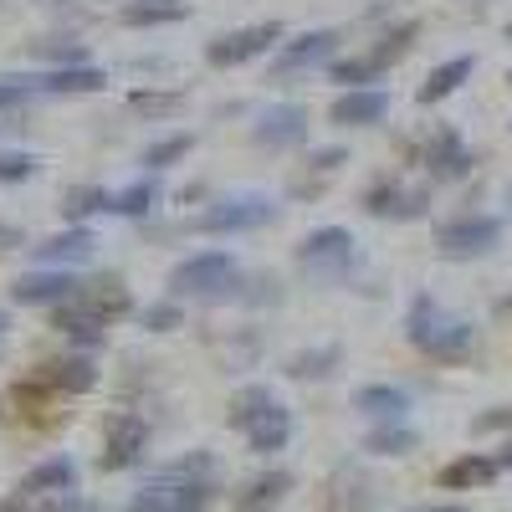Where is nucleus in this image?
<instances>
[{
    "label": "nucleus",
    "mask_w": 512,
    "mask_h": 512,
    "mask_svg": "<svg viewBox=\"0 0 512 512\" xmlns=\"http://www.w3.org/2000/svg\"><path fill=\"white\" fill-rule=\"evenodd\" d=\"M0 338H6V313H0Z\"/></svg>",
    "instance_id": "obj_45"
},
{
    "label": "nucleus",
    "mask_w": 512,
    "mask_h": 512,
    "mask_svg": "<svg viewBox=\"0 0 512 512\" xmlns=\"http://www.w3.org/2000/svg\"><path fill=\"white\" fill-rule=\"evenodd\" d=\"M492 456H497V466H502V472H512V441H502Z\"/></svg>",
    "instance_id": "obj_43"
},
{
    "label": "nucleus",
    "mask_w": 512,
    "mask_h": 512,
    "mask_svg": "<svg viewBox=\"0 0 512 512\" xmlns=\"http://www.w3.org/2000/svg\"><path fill=\"white\" fill-rule=\"evenodd\" d=\"M36 175V154L26 149H0V185H21Z\"/></svg>",
    "instance_id": "obj_36"
},
{
    "label": "nucleus",
    "mask_w": 512,
    "mask_h": 512,
    "mask_svg": "<svg viewBox=\"0 0 512 512\" xmlns=\"http://www.w3.org/2000/svg\"><path fill=\"white\" fill-rule=\"evenodd\" d=\"M200 472H205V461L169 466L159 482H149L144 492L128 497L123 512H205V507H210V482H205Z\"/></svg>",
    "instance_id": "obj_2"
},
{
    "label": "nucleus",
    "mask_w": 512,
    "mask_h": 512,
    "mask_svg": "<svg viewBox=\"0 0 512 512\" xmlns=\"http://www.w3.org/2000/svg\"><path fill=\"white\" fill-rule=\"evenodd\" d=\"M149 451V425L139 415H108V446H103V472H128V466H139Z\"/></svg>",
    "instance_id": "obj_9"
},
{
    "label": "nucleus",
    "mask_w": 512,
    "mask_h": 512,
    "mask_svg": "<svg viewBox=\"0 0 512 512\" xmlns=\"http://www.w3.org/2000/svg\"><path fill=\"white\" fill-rule=\"evenodd\" d=\"M0 512H26V507H21V497H0Z\"/></svg>",
    "instance_id": "obj_44"
},
{
    "label": "nucleus",
    "mask_w": 512,
    "mask_h": 512,
    "mask_svg": "<svg viewBox=\"0 0 512 512\" xmlns=\"http://www.w3.org/2000/svg\"><path fill=\"white\" fill-rule=\"evenodd\" d=\"M384 113H390V93L384 88H354V93H338L328 103V123H338V128H369Z\"/></svg>",
    "instance_id": "obj_14"
},
{
    "label": "nucleus",
    "mask_w": 512,
    "mask_h": 512,
    "mask_svg": "<svg viewBox=\"0 0 512 512\" xmlns=\"http://www.w3.org/2000/svg\"><path fill=\"white\" fill-rule=\"evenodd\" d=\"M410 512H466L461 502H420V507H410Z\"/></svg>",
    "instance_id": "obj_42"
},
{
    "label": "nucleus",
    "mask_w": 512,
    "mask_h": 512,
    "mask_svg": "<svg viewBox=\"0 0 512 512\" xmlns=\"http://www.w3.org/2000/svg\"><path fill=\"white\" fill-rule=\"evenodd\" d=\"M190 149H195V134H169V139H159V144L144 149V164L149 169H169L175 159H185Z\"/></svg>",
    "instance_id": "obj_32"
},
{
    "label": "nucleus",
    "mask_w": 512,
    "mask_h": 512,
    "mask_svg": "<svg viewBox=\"0 0 512 512\" xmlns=\"http://www.w3.org/2000/svg\"><path fill=\"white\" fill-rule=\"evenodd\" d=\"M82 303H88V308H93V313H98L103 323H113V318H123L128 308H134V303H128V292H123L118 282H98L93 292L82 287Z\"/></svg>",
    "instance_id": "obj_30"
},
{
    "label": "nucleus",
    "mask_w": 512,
    "mask_h": 512,
    "mask_svg": "<svg viewBox=\"0 0 512 512\" xmlns=\"http://www.w3.org/2000/svg\"><path fill=\"white\" fill-rule=\"evenodd\" d=\"M502 477V466H497V456L492 451H466V456H456V461H446L441 466V487L446 492H472V487H487V482H497Z\"/></svg>",
    "instance_id": "obj_16"
},
{
    "label": "nucleus",
    "mask_w": 512,
    "mask_h": 512,
    "mask_svg": "<svg viewBox=\"0 0 512 512\" xmlns=\"http://www.w3.org/2000/svg\"><path fill=\"white\" fill-rule=\"evenodd\" d=\"M333 364H338V349H308V354H292L287 359V374L292 379H323Z\"/></svg>",
    "instance_id": "obj_33"
},
{
    "label": "nucleus",
    "mask_w": 512,
    "mask_h": 512,
    "mask_svg": "<svg viewBox=\"0 0 512 512\" xmlns=\"http://www.w3.org/2000/svg\"><path fill=\"white\" fill-rule=\"evenodd\" d=\"M77 487V461L72 456H52V461H41V466H31V472L21 477V492H41V497H67Z\"/></svg>",
    "instance_id": "obj_22"
},
{
    "label": "nucleus",
    "mask_w": 512,
    "mask_h": 512,
    "mask_svg": "<svg viewBox=\"0 0 512 512\" xmlns=\"http://www.w3.org/2000/svg\"><path fill=\"white\" fill-rule=\"evenodd\" d=\"M297 262H303L308 272H349L354 267V231L349 226H318L303 236V246H297Z\"/></svg>",
    "instance_id": "obj_7"
},
{
    "label": "nucleus",
    "mask_w": 512,
    "mask_h": 512,
    "mask_svg": "<svg viewBox=\"0 0 512 512\" xmlns=\"http://www.w3.org/2000/svg\"><path fill=\"white\" fill-rule=\"evenodd\" d=\"M472 431L477 436H492V431H512V405H497V410H482L472 420Z\"/></svg>",
    "instance_id": "obj_38"
},
{
    "label": "nucleus",
    "mask_w": 512,
    "mask_h": 512,
    "mask_svg": "<svg viewBox=\"0 0 512 512\" xmlns=\"http://www.w3.org/2000/svg\"><path fill=\"white\" fill-rule=\"evenodd\" d=\"M26 98H31L26 88H16V82H11V77H0V113H6V108H21Z\"/></svg>",
    "instance_id": "obj_39"
},
{
    "label": "nucleus",
    "mask_w": 512,
    "mask_h": 512,
    "mask_svg": "<svg viewBox=\"0 0 512 512\" xmlns=\"http://www.w3.org/2000/svg\"><path fill=\"white\" fill-rule=\"evenodd\" d=\"M472 72H477V57H451V62H441V67H431V77L415 88V103L420 108H436V103H446L451 93H461L466 82H472Z\"/></svg>",
    "instance_id": "obj_18"
},
{
    "label": "nucleus",
    "mask_w": 512,
    "mask_h": 512,
    "mask_svg": "<svg viewBox=\"0 0 512 512\" xmlns=\"http://www.w3.org/2000/svg\"><path fill=\"white\" fill-rule=\"evenodd\" d=\"M154 200H159V185L154 180H134V185L113 190V216H149Z\"/></svg>",
    "instance_id": "obj_29"
},
{
    "label": "nucleus",
    "mask_w": 512,
    "mask_h": 512,
    "mask_svg": "<svg viewBox=\"0 0 512 512\" xmlns=\"http://www.w3.org/2000/svg\"><path fill=\"white\" fill-rule=\"evenodd\" d=\"M287 26L282 21H256V26H241V31H226L205 47V62L210 67H246L256 57H267L272 47H282Z\"/></svg>",
    "instance_id": "obj_6"
},
{
    "label": "nucleus",
    "mask_w": 512,
    "mask_h": 512,
    "mask_svg": "<svg viewBox=\"0 0 512 512\" xmlns=\"http://www.w3.org/2000/svg\"><path fill=\"white\" fill-rule=\"evenodd\" d=\"M415 36H420V21H400V26H395V31H390V36H384L379 47H374V57H379L384 67H395V62L410 52V41H415Z\"/></svg>",
    "instance_id": "obj_34"
},
{
    "label": "nucleus",
    "mask_w": 512,
    "mask_h": 512,
    "mask_svg": "<svg viewBox=\"0 0 512 512\" xmlns=\"http://www.w3.org/2000/svg\"><path fill=\"white\" fill-rule=\"evenodd\" d=\"M11 82L26 88V93H62V98H72V93H103L108 88L103 67H52V72H31V77H11Z\"/></svg>",
    "instance_id": "obj_13"
},
{
    "label": "nucleus",
    "mask_w": 512,
    "mask_h": 512,
    "mask_svg": "<svg viewBox=\"0 0 512 512\" xmlns=\"http://www.w3.org/2000/svg\"><path fill=\"white\" fill-rule=\"evenodd\" d=\"M185 103V93H154V88H139V93H128V108L144 113V118H159V113H175Z\"/></svg>",
    "instance_id": "obj_35"
},
{
    "label": "nucleus",
    "mask_w": 512,
    "mask_h": 512,
    "mask_svg": "<svg viewBox=\"0 0 512 512\" xmlns=\"http://www.w3.org/2000/svg\"><path fill=\"white\" fill-rule=\"evenodd\" d=\"M507 41H512V21H507Z\"/></svg>",
    "instance_id": "obj_46"
},
{
    "label": "nucleus",
    "mask_w": 512,
    "mask_h": 512,
    "mask_svg": "<svg viewBox=\"0 0 512 512\" xmlns=\"http://www.w3.org/2000/svg\"><path fill=\"white\" fill-rule=\"evenodd\" d=\"M344 159H349L344 149H318V154H313L308 164H313V169H323V175H328V169H338V164H344Z\"/></svg>",
    "instance_id": "obj_40"
},
{
    "label": "nucleus",
    "mask_w": 512,
    "mask_h": 512,
    "mask_svg": "<svg viewBox=\"0 0 512 512\" xmlns=\"http://www.w3.org/2000/svg\"><path fill=\"white\" fill-rule=\"evenodd\" d=\"M308 128H313V118H308L303 103H272L262 118H256L251 139L262 149H292V144H308Z\"/></svg>",
    "instance_id": "obj_10"
},
{
    "label": "nucleus",
    "mask_w": 512,
    "mask_h": 512,
    "mask_svg": "<svg viewBox=\"0 0 512 512\" xmlns=\"http://www.w3.org/2000/svg\"><path fill=\"white\" fill-rule=\"evenodd\" d=\"M123 26H175V21H190V0H128L118 11Z\"/></svg>",
    "instance_id": "obj_24"
},
{
    "label": "nucleus",
    "mask_w": 512,
    "mask_h": 512,
    "mask_svg": "<svg viewBox=\"0 0 512 512\" xmlns=\"http://www.w3.org/2000/svg\"><path fill=\"white\" fill-rule=\"evenodd\" d=\"M93 246H98V236L88 231V226H67V231H57V236H47V241H41V246H31L36 256H41V262H47V267H77V262H88V256H93Z\"/></svg>",
    "instance_id": "obj_19"
},
{
    "label": "nucleus",
    "mask_w": 512,
    "mask_h": 512,
    "mask_svg": "<svg viewBox=\"0 0 512 512\" xmlns=\"http://www.w3.org/2000/svg\"><path fill=\"white\" fill-rule=\"evenodd\" d=\"M98 210H113V190H103V185H77V190L67 195V205H62V216H67L72 226H82L88 216H98Z\"/></svg>",
    "instance_id": "obj_28"
},
{
    "label": "nucleus",
    "mask_w": 512,
    "mask_h": 512,
    "mask_svg": "<svg viewBox=\"0 0 512 512\" xmlns=\"http://www.w3.org/2000/svg\"><path fill=\"white\" fill-rule=\"evenodd\" d=\"M338 36L333 26H318V31H303V36H292V41H282L277 47V67L282 72H292V67H313V62H328L333 52H338Z\"/></svg>",
    "instance_id": "obj_17"
},
{
    "label": "nucleus",
    "mask_w": 512,
    "mask_h": 512,
    "mask_svg": "<svg viewBox=\"0 0 512 512\" xmlns=\"http://www.w3.org/2000/svg\"><path fill=\"white\" fill-rule=\"evenodd\" d=\"M405 338H410L425 359H436V364H461V359H472V349H477L472 318L441 308L431 292H420L415 303H410V313H405Z\"/></svg>",
    "instance_id": "obj_1"
},
{
    "label": "nucleus",
    "mask_w": 512,
    "mask_h": 512,
    "mask_svg": "<svg viewBox=\"0 0 512 512\" xmlns=\"http://www.w3.org/2000/svg\"><path fill=\"white\" fill-rule=\"evenodd\" d=\"M267 405H272V395H267V384H246V390L236 395V405H231V425H236V431L246 436V431H251V420L262 415Z\"/></svg>",
    "instance_id": "obj_31"
},
{
    "label": "nucleus",
    "mask_w": 512,
    "mask_h": 512,
    "mask_svg": "<svg viewBox=\"0 0 512 512\" xmlns=\"http://www.w3.org/2000/svg\"><path fill=\"white\" fill-rule=\"evenodd\" d=\"M57 328H62L67 338H77V344H103V338H108V323H103L88 303H82V297L57 308Z\"/></svg>",
    "instance_id": "obj_25"
},
{
    "label": "nucleus",
    "mask_w": 512,
    "mask_h": 512,
    "mask_svg": "<svg viewBox=\"0 0 512 512\" xmlns=\"http://www.w3.org/2000/svg\"><path fill=\"white\" fill-rule=\"evenodd\" d=\"M287 441H292V410L272 400V405H267L262 415L251 420V431H246V446H251L256 456H277V451H282Z\"/></svg>",
    "instance_id": "obj_20"
},
{
    "label": "nucleus",
    "mask_w": 512,
    "mask_h": 512,
    "mask_svg": "<svg viewBox=\"0 0 512 512\" xmlns=\"http://www.w3.org/2000/svg\"><path fill=\"white\" fill-rule=\"evenodd\" d=\"M277 221V205L267 195H226L216 205H205L200 216H190V231L200 236H236V231H256Z\"/></svg>",
    "instance_id": "obj_5"
},
{
    "label": "nucleus",
    "mask_w": 512,
    "mask_h": 512,
    "mask_svg": "<svg viewBox=\"0 0 512 512\" xmlns=\"http://www.w3.org/2000/svg\"><path fill=\"white\" fill-rule=\"evenodd\" d=\"M16 246H26L21 226H6V221H0V251H16Z\"/></svg>",
    "instance_id": "obj_41"
},
{
    "label": "nucleus",
    "mask_w": 512,
    "mask_h": 512,
    "mask_svg": "<svg viewBox=\"0 0 512 512\" xmlns=\"http://www.w3.org/2000/svg\"><path fill=\"white\" fill-rule=\"evenodd\" d=\"M502 216H482V210H466V216H451L436 226V251L446 262H472V256H487L502 246Z\"/></svg>",
    "instance_id": "obj_4"
},
{
    "label": "nucleus",
    "mask_w": 512,
    "mask_h": 512,
    "mask_svg": "<svg viewBox=\"0 0 512 512\" xmlns=\"http://www.w3.org/2000/svg\"><path fill=\"white\" fill-rule=\"evenodd\" d=\"M420 446V436L410 431L405 420H390V425H374V431L364 436V451L369 456H405V451H415Z\"/></svg>",
    "instance_id": "obj_26"
},
{
    "label": "nucleus",
    "mask_w": 512,
    "mask_h": 512,
    "mask_svg": "<svg viewBox=\"0 0 512 512\" xmlns=\"http://www.w3.org/2000/svg\"><path fill=\"white\" fill-rule=\"evenodd\" d=\"M507 82H512V72H507Z\"/></svg>",
    "instance_id": "obj_48"
},
{
    "label": "nucleus",
    "mask_w": 512,
    "mask_h": 512,
    "mask_svg": "<svg viewBox=\"0 0 512 512\" xmlns=\"http://www.w3.org/2000/svg\"><path fill=\"white\" fill-rule=\"evenodd\" d=\"M11 297L21 308H62V303H77L82 297V282L62 267H47V272H26L11 282Z\"/></svg>",
    "instance_id": "obj_8"
},
{
    "label": "nucleus",
    "mask_w": 512,
    "mask_h": 512,
    "mask_svg": "<svg viewBox=\"0 0 512 512\" xmlns=\"http://www.w3.org/2000/svg\"><path fill=\"white\" fill-rule=\"evenodd\" d=\"M292 492V472H282V466H272V472H262V477H251L246 487H241V497H236V507L241 512H272L282 497Z\"/></svg>",
    "instance_id": "obj_23"
},
{
    "label": "nucleus",
    "mask_w": 512,
    "mask_h": 512,
    "mask_svg": "<svg viewBox=\"0 0 512 512\" xmlns=\"http://www.w3.org/2000/svg\"><path fill=\"white\" fill-rule=\"evenodd\" d=\"M328 77H333V82H344V93H354V88H369V82L384 77V62H379L374 52H364V57H344V62H328Z\"/></svg>",
    "instance_id": "obj_27"
},
{
    "label": "nucleus",
    "mask_w": 512,
    "mask_h": 512,
    "mask_svg": "<svg viewBox=\"0 0 512 512\" xmlns=\"http://www.w3.org/2000/svg\"><path fill=\"white\" fill-rule=\"evenodd\" d=\"M139 323H144L149 333H169V328H180V323H185V313H180L175 303H149V308L139 313Z\"/></svg>",
    "instance_id": "obj_37"
},
{
    "label": "nucleus",
    "mask_w": 512,
    "mask_h": 512,
    "mask_svg": "<svg viewBox=\"0 0 512 512\" xmlns=\"http://www.w3.org/2000/svg\"><path fill=\"white\" fill-rule=\"evenodd\" d=\"M507 205H512V185H507Z\"/></svg>",
    "instance_id": "obj_47"
},
{
    "label": "nucleus",
    "mask_w": 512,
    "mask_h": 512,
    "mask_svg": "<svg viewBox=\"0 0 512 512\" xmlns=\"http://www.w3.org/2000/svg\"><path fill=\"white\" fill-rule=\"evenodd\" d=\"M36 384H47V390H57V395H88L93 384H98V369H93L88 354H67V359L41 364L36 369Z\"/></svg>",
    "instance_id": "obj_15"
},
{
    "label": "nucleus",
    "mask_w": 512,
    "mask_h": 512,
    "mask_svg": "<svg viewBox=\"0 0 512 512\" xmlns=\"http://www.w3.org/2000/svg\"><path fill=\"white\" fill-rule=\"evenodd\" d=\"M354 410L379 420V425H390V420H405L410 410V395L400 390V384H364V390L354 395Z\"/></svg>",
    "instance_id": "obj_21"
},
{
    "label": "nucleus",
    "mask_w": 512,
    "mask_h": 512,
    "mask_svg": "<svg viewBox=\"0 0 512 512\" xmlns=\"http://www.w3.org/2000/svg\"><path fill=\"white\" fill-rule=\"evenodd\" d=\"M241 287V267L231 251H195L169 267V292L175 297H226Z\"/></svg>",
    "instance_id": "obj_3"
},
{
    "label": "nucleus",
    "mask_w": 512,
    "mask_h": 512,
    "mask_svg": "<svg viewBox=\"0 0 512 512\" xmlns=\"http://www.w3.org/2000/svg\"><path fill=\"white\" fill-rule=\"evenodd\" d=\"M364 210L369 216H390V221H420L425 210H431V190H410L400 180H379L364 190Z\"/></svg>",
    "instance_id": "obj_12"
},
{
    "label": "nucleus",
    "mask_w": 512,
    "mask_h": 512,
    "mask_svg": "<svg viewBox=\"0 0 512 512\" xmlns=\"http://www.w3.org/2000/svg\"><path fill=\"white\" fill-rule=\"evenodd\" d=\"M472 164H477V154L466 149V139L456 134V128H436V134L425 139V175H431V180H441V185L466 180V175H472Z\"/></svg>",
    "instance_id": "obj_11"
}]
</instances>
